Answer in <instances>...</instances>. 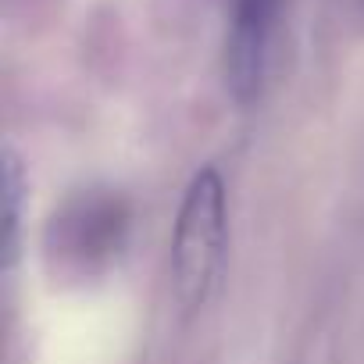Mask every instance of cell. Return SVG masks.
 <instances>
[{"label": "cell", "mask_w": 364, "mask_h": 364, "mask_svg": "<svg viewBox=\"0 0 364 364\" xmlns=\"http://www.w3.org/2000/svg\"><path fill=\"white\" fill-rule=\"evenodd\" d=\"M225 182L215 168H200L186 186L171 232L175 296L186 311L204 307L225 257Z\"/></svg>", "instance_id": "cell-1"}, {"label": "cell", "mask_w": 364, "mask_h": 364, "mask_svg": "<svg viewBox=\"0 0 364 364\" xmlns=\"http://www.w3.org/2000/svg\"><path fill=\"white\" fill-rule=\"evenodd\" d=\"M129 236V204L114 190H82L54 211L47 225V261L54 272L90 279L111 268Z\"/></svg>", "instance_id": "cell-2"}, {"label": "cell", "mask_w": 364, "mask_h": 364, "mask_svg": "<svg viewBox=\"0 0 364 364\" xmlns=\"http://www.w3.org/2000/svg\"><path fill=\"white\" fill-rule=\"evenodd\" d=\"M279 22V0H232V26L225 43V82L240 104L261 97L272 40Z\"/></svg>", "instance_id": "cell-3"}, {"label": "cell", "mask_w": 364, "mask_h": 364, "mask_svg": "<svg viewBox=\"0 0 364 364\" xmlns=\"http://www.w3.org/2000/svg\"><path fill=\"white\" fill-rule=\"evenodd\" d=\"M22 193H26V178H22V161L8 146L4 150V261L8 268L18 257V229H22Z\"/></svg>", "instance_id": "cell-4"}]
</instances>
